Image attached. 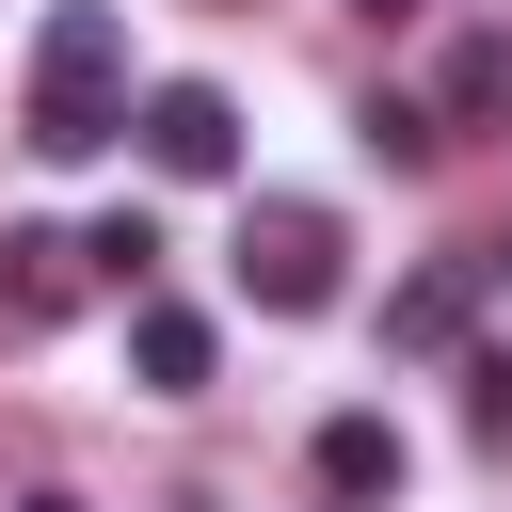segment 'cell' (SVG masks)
Wrapping results in <instances>:
<instances>
[{"label": "cell", "instance_id": "cell-1", "mask_svg": "<svg viewBox=\"0 0 512 512\" xmlns=\"http://www.w3.org/2000/svg\"><path fill=\"white\" fill-rule=\"evenodd\" d=\"M128 128V16L112 0H64L48 32H32V112H16V144L32 160H96Z\"/></svg>", "mask_w": 512, "mask_h": 512}, {"label": "cell", "instance_id": "cell-2", "mask_svg": "<svg viewBox=\"0 0 512 512\" xmlns=\"http://www.w3.org/2000/svg\"><path fill=\"white\" fill-rule=\"evenodd\" d=\"M240 304H272V320H320V304H336V208H304V192L240 208Z\"/></svg>", "mask_w": 512, "mask_h": 512}, {"label": "cell", "instance_id": "cell-3", "mask_svg": "<svg viewBox=\"0 0 512 512\" xmlns=\"http://www.w3.org/2000/svg\"><path fill=\"white\" fill-rule=\"evenodd\" d=\"M128 128H144L160 176H240V96H224V80H160Z\"/></svg>", "mask_w": 512, "mask_h": 512}, {"label": "cell", "instance_id": "cell-4", "mask_svg": "<svg viewBox=\"0 0 512 512\" xmlns=\"http://www.w3.org/2000/svg\"><path fill=\"white\" fill-rule=\"evenodd\" d=\"M128 368H144V400H208V368H224V336H208V304H128Z\"/></svg>", "mask_w": 512, "mask_h": 512}, {"label": "cell", "instance_id": "cell-5", "mask_svg": "<svg viewBox=\"0 0 512 512\" xmlns=\"http://www.w3.org/2000/svg\"><path fill=\"white\" fill-rule=\"evenodd\" d=\"M80 288H96V272H80V240H64V224H16V240H0V320H16V336H48Z\"/></svg>", "mask_w": 512, "mask_h": 512}, {"label": "cell", "instance_id": "cell-6", "mask_svg": "<svg viewBox=\"0 0 512 512\" xmlns=\"http://www.w3.org/2000/svg\"><path fill=\"white\" fill-rule=\"evenodd\" d=\"M464 320H480V256H432V272H400L384 352H464Z\"/></svg>", "mask_w": 512, "mask_h": 512}, {"label": "cell", "instance_id": "cell-7", "mask_svg": "<svg viewBox=\"0 0 512 512\" xmlns=\"http://www.w3.org/2000/svg\"><path fill=\"white\" fill-rule=\"evenodd\" d=\"M320 496H400V416H320Z\"/></svg>", "mask_w": 512, "mask_h": 512}, {"label": "cell", "instance_id": "cell-8", "mask_svg": "<svg viewBox=\"0 0 512 512\" xmlns=\"http://www.w3.org/2000/svg\"><path fill=\"white\" fill-rule=\"evenodd\" d=\"M496 112H512V32H464L432 80V128H496Z\"/></svg>", "mask_w": 512, "mask_h": 512}, {"label": "cell", "instance_id": "cell-9", "mask_svg": "<svg viewBox=\"0 0 512 512\" xmlns=\"http://www.w3.org/2000/svg\"><path fill=\"white\" fill-rule=\"evenodd\" d=\"M80 272L144 304V288H160V224H144V208H112V224H80Z\"/></svg>", "mask_w": 512, "mask_h": 512}, {"label": "cell", "instance_id": "cell-10", "mask_svg": "<svg viewBox=\"0 0 512 512\" xmlns=\"http://www.w3.org/2000/svg\"><path fill=\"white\" fill-rule=\"evenodd\" d=\"M352 144H368V160H400V176H416V160H432V144H448V128H432V96H368V112H352Z\"/></svg>", "mask_w": 512, "mask_h": 512}, {"label": "cell", "instance_id": "cell-11", "mask_svg": "<svg viewBox=\"0 0 512 512\" xmlns=\"http://www.w3.org/2000/svg\"><path fill=\"white\" fill-rule=\"evenodd\" d=\"M464 432L512 448V352H464Z\"/></svg>", "mask_w": 512, "mask_h": 512}, {"label": "cell", "instance_id": "cell-12", "mask_svg": "<svg viewBox=\"0 0 512 512\" xmlns=\"http://www.w3.org/2000/svg\"><path fill=\"white\" fill-rule=\"evenodd\" d=\"M480 288H512V256H480Z\"/></svg>", "mask_w": 512, "mask_h": 512}, {"label": "cell", "instance_id": "cell-13", "mask_svg": "<svg viewBox=\"0 0 512 512\" xmlns=\"http://www.w3.org/2000/svg\"><path fill=\"white\" fill-rule=\"evenodd\" d=\"M16 512H80V496H16Z\"/></svg>", "mask_w": 512, "mask_h": 512}, {"label": "cell", "instance_id": "cell-14", "mask_svg": "<svg viewBox=\"0 0 512 512\" xmlns=\"http://www.w3.org/2000/svg\"><path fill=\"white\" fill-rule=\"evenodd\" d=\"M352 16H416V0H352Z\"/></svg>", "mask_w": 512, "mask_h": 512}]
</instances>
